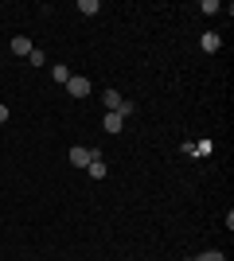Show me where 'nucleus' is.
<instances>
[{
  "instance_id": "obj_7",
  "label": "nucleus",
  "mask_w": 234,
  "mask_h": 261,
  "mask_svg": "<svg viewBox=\"0 0 234 261\" xmlns=\"http://www.w3.org/2000/svg\"><path fill=\"white\" fill-rule=\"evenodd\" d=\"M86 172L94 175V179H106V160H101V156H94V160L86 164Z\"/></svg>"
},
{
  "instance_id": "obj_11",
  "label": "nucleus",
  "mask_w": 234,
  "mask_h": 261,
  "mask_svg": "<svg viewBox=\"0 0 234 261\" xmlns=\"http://www.w3.org/2000/svg\"><path fill=\"white\" fill-rule=\"evenodd\" d=\"M28 59H32V66H43V63H47V55L35 51V47H32V55H28Z\"/></svg>"
},
{
  "instance_id": "obj_1",
  "label": "nucleus",
  "mask_w": 234,
  "mask_h": 261,
  "mask_svg": "<svg viewBox=\"0 0 234 261\" xmlns=\"http://www.w3.org/2000/svg\"><path fill=\"white\" fill-rule=\"evenodd\" d=\"M67 90H70V98H90V78L86 74H70Z\"/></svg>"
},
{
  "instance_id": "obj_2",
  "label": "nucleus",
  "mask_w": 234,
  "mask_h": 261,
  "mask_svg": "<svg viewBox=\"0 0 234 261\" xmlns=\"http://www.w3.org/2000/svg\"><path fill=\"white\" fill-rule=\"evenodd\" d=\"M94 148H82V144H74V148H70V164H74V168H86L90 160H94Z\"/></svg>"
},
{
  "instance_id": "obj_8",
  "label": "nucleus",
  "mask_w": 234,
  "mask_h": 261,
  "mask_svg": "<svg viewBox=\"0 0 234 261\" xmlns=\"http://www.w3.org/2000/svg\"><path fill=\"white\" fill-rule=\"evenodd\" d=\"M51 78H55V82H63V86H67L70 70H67V66H63V63H55V66H51Z\"/></svg>"
},
{
  "instance_id": "obj_4",
  "label": "nucleus",
  "mask_w": 234,
  "mask_h": 261,
  "mask_svg": "<svg viewBox=\"0 0 234 261\" xmlns=\"http://www.w3.org/2000/svg\"><path fill=\"white\" fill-rule=\"evenodd\" d=\"M12 55L28 59V55H32V39H28V35H16V39H12Z\"/></svg>"
},
{
  "instance_id": "obj_12",
  "label": "nucleus",
  "mask_w": 234,
  "mask_h": 261,
  "mask_svg": "<svg viewBox=\"0 0 234 261\" xmlns=\"http://www.w3.org/2000/svg\"><path fill=\"white\" fill-rule=\"evenodd\" d=\"M4 121H8V106H0V125H4Z\"/></svg>"
},
{
  "instance_id": "obj_10",
  "label": "nucleus",
  "mask_w": 234,
  "mask_h": 261,
  "mask_svg": "<svg viewBox=\"0 0 234 261\" xmlns=\"http://www.w3.org/2000/svg\"><path fill=\"white\" fill-rule=\"evenodd\" d=\"M195 261H226V253H219V250H207V253H199Z\"/></svg>"
},
{
  "instance_id": "obj_13",
  "label": "nucleus",
  "mask_w": 234,
  "mask_h": 261,
  "mask_svg": "<svg viewBox=\"0 0 234 261\" xmlns=\"http://www.w3.org/2000/svg\"><path fill=\"white\" fill-rule=\"evenodd\" d=\"M188 261H195V257H188Z\"/></svg>"
},
{
  "instance_id": "obj_9",
  "label": "nucleus",
  "mask_w": 234,
  "mask_h": 261,
  "mask_svg": "<svg viewBox=\"0 0 234 261\" xmlns=\"http://www.w3.org/2000/svg\"><path fill=\"white\" fill-rule=\"evenodd\" d=\"M98 8H101L98 0H78V12H82V16H94Z\"/></svg>"
},
{
  "instance_id": "obj_3",
  "label": "nucleus",
  "mask_w": 234,
  "mask_h": 261,
  "mask_svg": "<svg viewBox=\"0 0 234 261\" xmlns=\"http://www.w3.org/2000/svg\"><path fill=\"white\" fill-rule=\"evenodd\" d=\"M121 94H117V90H106V94H101V106H106V113H117V109H121Z\"/></svg>"
},
{
  "instance_id": "obj_6",
  "label": "nucleus",
  "mask_w": 234,
  "mask_h": 261,
  "mask_svg": "<svg viewBox=\"0 0 234 261\" xmlns=\"http://www.w3.org/2000/svg\"><path fill=\"white\" fill-rule=\"evenodd\" d=\"M199 47H203V51H207V55H215V51H219V47H223V39H219V35H215V32H207V35H203V39H199Z\"/></svg>"
},
{
  "instance_id": "obj_5",
  "label": "nucleus",
  "mask_w": 234,
  "mask_h": 261,
  "mask_svg": "<svg viewBox=\"0 0 234 261\" xmlns=\"http://www.w3.org/2000/svg\"><path fill=\"white\" fill-rule=\"evenodd\" d=\"M101 125H106V133H121L125 129V117H121V113H106Z\"/></svg>"
}]
</instances>
